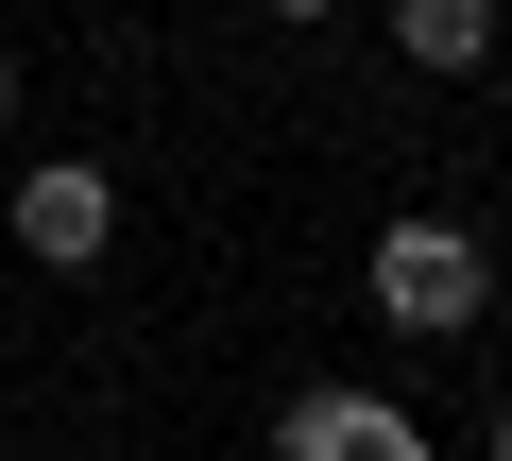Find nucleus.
Masks as SVG:
<instances>
[{"mask_svg":"<svg viewBox=\"0 0 512 461\" xmlns=\"http://www.w3.org/2000/svg\"><path fill=\"white\" fill-rule=\"evenodd\" d=\"M478 308H495V257L461 240V222H427V205H410V222H376V325H410V342H461Z\"/></svg>","mask_w":512,"mask_h":461,"instance_id":"obj_1","label":"nucleus"},{"mask_svg":"<svg viewBox=\"0 0 512 461\" xmlns=\"http://www.w3.org/2000/svg\"><path fill=\"white\" fill-rule=\"evenodd\" d=\"M0 222H18L35 274H103V240H120V171H103V154H35Z\"/></svg>","mask_w":512,"mask_h":461,"instance_id":"obj_2","label":"nucleus"},{"mask_svg":"<svg viewBox=\"0 0 512 461\" xmlns=\"http://www.w3.org/2000/svg\"><path fill=\"white\" fill-rule=\"evenodd\" d=\"M274 461H427V427H410L393 393L325 376V393H291V410H274Z\"/></svg>","mask_w":512,"mask_h":461,"instance_id":"obj_3","label":"nucleus"},{"mask_svg":"<svg viewBox=\"0 0 512 461\" xmlns=\"http://www.w3.org/2000/svg\"><path fill=\"white\" fill-rule=\"evenodd\" d=\"M393 52L410 69H478L495 52V0H393Z\"/></svg>","mask_w":512,"mask_h":461,"instance_id":"obj_4","label":"nucleus"},{"mask_svg":"<svg viewBox=\"0 0 512 461\" xmlns=\"http://www.w3.org/2000/svg\"><path fill=\"white\" fill-rule=\"evenodd\" d=\"M256 18H274V35H325V18H342V0H256Z\"/></svg>","mask_w":512,"mask_h":461,"instance_id":"obj_5","label":"nucleus"},{"mask_svg":"<svg viewBox=\"0 0 512 461\" xmlns=\"http://www.w3.org/2000/svg\"><path fill=\"white\" fill-rule=\"evenodd\" d=\"M0 120H18V52H0Z\"/></svg>","mask_w":512,"mask_h":461,"instance_id":"obj_6","label":"nucleus"},{"mask_svg":"<svg viewBox=\"0 0 512 461\" xmlns=\"http://www.w3.org/2000/svg\"><path fill=\"white\" fill-rule=\"evenodd\" d=\"M495 461H512V410H495Z\"/></svg>","mask_w":512,"mask_h":461,"instance_id":"obj_7","label":"nucleus"}]
</instances>
